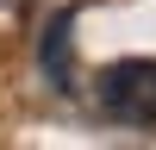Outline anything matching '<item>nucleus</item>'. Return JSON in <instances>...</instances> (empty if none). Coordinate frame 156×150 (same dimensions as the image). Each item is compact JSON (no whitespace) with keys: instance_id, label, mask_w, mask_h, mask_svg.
Here are the masks:
<instances>
[{"instance_id":"obj_1","label":"nucleus","mask_w":156,"mask_h":150,"mask_svg":"<svg viewBox=\"0 0 156 150\" xmlns=\"http://www.w3.org/2000/svg\"><path fill=\"white\" fill-rule=\"evenodd\" d=\"M94 112L112 125H156V56H119L94 75Z\"/></svg>"},{"instance_id":"obj_2","label":"nucleus","mask_w":156,"mask_h":150,"mask_svg":"<svg viewBox=\"0 0 156 150\" xmlns=\"http://www.w3.org/2000/svg\"><path fill=\"white\" fill-rule=\"evenodd\" d=\"M37 62H44V75H50V88H56V94H75V50H69V12H62V19H50L44 44H37Z\"/></svg>"}]
</instances>
